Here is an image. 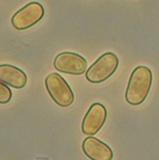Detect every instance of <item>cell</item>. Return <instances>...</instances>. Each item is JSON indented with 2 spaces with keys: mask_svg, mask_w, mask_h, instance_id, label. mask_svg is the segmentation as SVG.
I'll list each match as a JSON object with an SVG mask.
<instances>
[{
  "mask_svg": "<svg viewBox=\"0 0 159 160\" xmlns=\"http://www.w3.org/2000/svg\"><path fill=\"white\" fill-rule=\"evenodd\" d=\"M107 112L103 104L99 102L93 103L89 108L82 122V131L88 137L96 134L102 128L107 121Z\"/></svg>",
  "mask_w": 159,
  "mask_h": 160,
  "instance_id": "obj_6",
  "label": "cell"
},
{
  "mask_svg": "<svg viewBox=\"0 0 159 160\" xmlns=\"http://www.w3.org/2000/svg\"><path fill=\"white\" fill-rule=\"evenodd\" d=\"M119 66V59L114 53L101 55L86 71V79L92 84H100L113 76Z\"/></svg>",
  "mask_w": 159,
  "mask_h": 160,
  "instance_id": "obj_2",
  "label": "cell"
},
{
  "mask_svg": "<svg viewBox=\"0 0 159 160\" xmlns=\"http://www.w3.org/2000/svg\"><path fill=\"white\" fill-rule=\"evenodd\" d=\"M45 84L51 98L59 107L67 108L73 103L74 94L72 88L60 74L56 72L50 73L46 78Z\"/></svg>",
  "mask_w": 159,
  "mask_h": 160,
  "instance_id": "obj_3",
  "label": "cell"
},
{
  "mask_svg": "<svg viewBox=\"0 0 159 160\" xmlns=\"http://www.w3.org/2000/svg\"><path fill=\"white\" fill-rule=\"evenodd\" d=\"M12 97V92L7 85L0 82V103L4 104L11 101Z\"/></svg>",
  "mask_w": 159,
  "mask_h": 160,
  "instance_id": "obj_9",
  "label": "cell"
},
{
  "mask_svg": "<svg viewBox=\"0 0 159 160\" xmlns=\"http://www.w3.org/2000/svg\"><path fill=\"white\" fill-rule=\"evenodd\" d=\"M82 149L84 154L91 160H112L114 153L106 142L92 137H88L83 141Z\"/></svg>",
  "mask_w": 159,
  "mask_h": 160,
  "instance_id": "obj_7",
  "label": "cell"
},
{
  "mask_svg": "<svg viewBox=\"0 0 159 160\" xmlns=\"http://www.w3.org/2000/svg\"><path fill=\"white\" fill-rule=\"evenodd\" d=\"M54 68L62 73L81 76L85 73L88 64L83 56L73 52H62L54 59Z\"/></svg>",
  "mask_w": 159,
  "mask_h": 160,
  "instance_id": "obj_5",
  "label": "cell"
},
{
  "mask_svg": "<svg viewBox=\"0 0 159 160\" xmlns=\"http://www.w3.org/2000/svg\"><path fill=\"white\" fill-rule=\"evenodd\" d=\"M153 74L147 66L135 67L131 72L125 92V99L130 105H140L147 99L151 90Z\"/></svg>",
  "mask_w": 159,
  "mask_h": 160,
  "instance_id": "obj_1",
  "label": "cell"
},
{
  "mask_svg": "<svg viewBox=\"0 0 159 160\" xmlns=\"http://www.w3.org/2000/svg\"><path fill=\"white\" fill-rule=\"evenodd\" d=\"M45 16V8L37 1L29 2L19 9L11 20L12 25L17 30H26L38 23Z\"/></svg>",
  "mask_w": 159,
  "mask_h": 160,
  "instance_id": "obj_4",
  "label": "cell"
},
{
  "mask_svg": "<svg viewBox=\"0 0 159 160\" xmlns=\"http://www.w3.org/2000/svg\"><path fill=\"white\" fill-rule=\"evenodd\" d=\"M26 73L19 67L11 64H0V82L16 89H22L27 85Z\"/></svg>",
  "mask_w": 159,
  "mask_h": 160,
  "instance_id": "obj_8",
  "label": "cell"
}]
</instances>
